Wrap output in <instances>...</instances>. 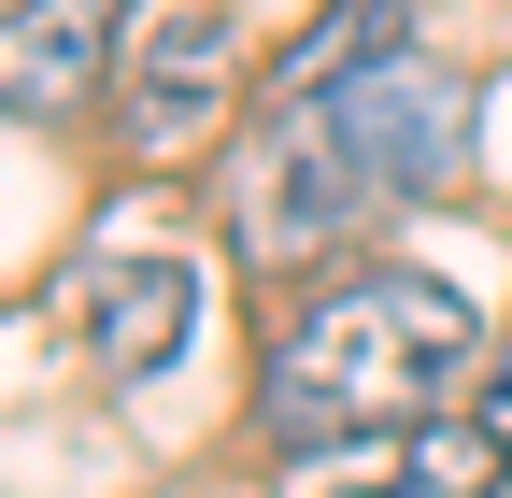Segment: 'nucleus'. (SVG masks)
<instances>
[{
  "instance_id": "obj_1",
  "label": "nucleus",
  "mask_w": 512,
  "mask_h": 498,
  "mask_svg": "<svg viewBox=\"0 0 512 498\" xmlns=\"http://www.w3.org/2000/svg\"><path fill=\"white\" fill-rule=\"evenodd\" d=\"M456 157V86L441 57H370V72H328V86H285L256 100V143L228 171V242L256 271H299V257H342L370 214H399L441 185Z\"/></svg>"
},
{
  "instance_id": "obj_2",
  "label": "nucleus",
  "mask_w": 512,
  "mask_h": 498,
  "mask_svg": "<svg viewBox=\"0 0 512 498\" xmlns=\"http://www.w3.org/2000/svg\"><path fill=\"white\" fill-rule=\"evenodd\" d=\"M498 328L470 314V285H441L413 257H342L328 285H299V314L271 328V370H256V442L285 470L384 442L456 399V370H484Z\"/></svg>"
},
{
  "instance_id": "obj_3",
  "label": "nucleus",
  "mask_w": 512,
  "mask_h": 498,
  "mask_svg": "<svg viewBox=\"0 0 512 498\" xmlns=\"http://www.w3.org/2000/svg\"><path fill=\"white\" fill-rule=\"evenodd\" d=\"M114 72H128L114 0H0V114L15 129H72Z\"/></svg>"
},
{
  "instance_id": "obj_4",
  "label": "nucleus",
  "mask_w": 512,
  "mask_h": 498,
  "mask_svg": "<svg viewBox=\"0 0 512 498\" xmlns=\"http://www.w3.org/2000/svg\"><path fill=\"white\" fill-rule=\"evenodd\" d=\"M498 484H512V442L484 413H413L384 442H342L299 470V498H498Z\"/></svg>"
},
{
  "instance_id": "obj_5",
  "label": "nucleus",
  "mask_w": 512,
  "mask_h": 498,
  "mask_svg": "<svg viewBox=\"0 0 512 498\" xmlns=\"http://www.w3.org/2000/svg\"><path fill=\"white\" fill-rule=\"evenodd\" d=\"M228 100V0H171L157 29H128V143L185 157Z\"/></svg>"
},
{
  "instance_id": "obj_6",
  "label": "nucleus",
  "mask_w": 512,
  "mask_h": 498,
  "mask_svg": "<svg viewBox=\"0 0 512 498\" xmlns=\"http://www.w3.org/2000/svg\"><path fill=\"white\" fill-rule=\"evenodd\" d=\"M185 328H200V285H185L171 257H100V271H86V356L114 370V385L171 370Z\"/></svg>"
}]
</instances>
